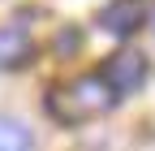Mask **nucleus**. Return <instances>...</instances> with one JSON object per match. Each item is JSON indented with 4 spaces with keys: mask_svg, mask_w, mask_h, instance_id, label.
Here are the masks:
<instances>
[{
    "mask_svg": "<svg viewBox=\"0 0 155 151\" xmlns=\"http://www.w3.org/2000/svg\"><path fill=\"white\" fill-rule=\"evenodd\" d=\"M35 56V43L22 26H0V69H17Z\"/></svg>",
    "mask_w": 155,
    "mask_h": 151,
    "instance_id": "4",
    "label": "nucleus"
},
{
    "mask_svg": "<svg viewBox=\"0 0 155 151\" xmlns=\"http://www.w3.org/2000/svg\"><path fill=\"white\" fill-rule=\"evenodd\" d=\"M112 104H116V95L108 91V82L99 78V73H82V78L56 86L52 95H48V112L61 125H82L91 117H104Z\"/></svg>",
    "mask_w": 155,
    "mask_h": 151,
    "instance_id": "1",
    "label": "nucleus"
},
{
    "mask_svg": "<svg viewBox=\"0 0 155 151\" xmlns=\"http://www.w3.org/2000/svg\"><path fill=\"white\" fill-rule=\"evenodd\" d=\"M99 26L108 35H134L142 26V5L138 0H112V5L99 13Z\"/></svg>",
    "mask_w": 155,
    "mask_h": 151,
    "instance_id": "3",
    "label": "nucleus"
},
{
    "mask_svg": "<svg viewBox=\"0 0 155 151\" xmlns=\"http://www.w3.org/2000/svg\"><path fill=\"white\" fill-rule=\"evenodd\" d=\"M0 151H35L30 129L13 117H0Z\"/></svg>",
    "mask_w": 155,
    "mask_h": 151,
    "instance_id": "5",
    "label": "nucleus"
},
{
    "mask_svg": "<svg viewBox=\"0 0 155 151\" xmlns=\"http://www.w3.org/2000/svg\"><path fill=\"white\" fill-rule=\"evenodd\" d=\"M99 78L108 82L112 95H129V91H138V86L147 82V56L134 52V48L112 52L108 61H104V69H99Z\"/></svg>",
    "mask_w": 155,
    "mask_h": 151,
    "instance_id": "2",
    "label": "nucleus"
}]
</instances>
